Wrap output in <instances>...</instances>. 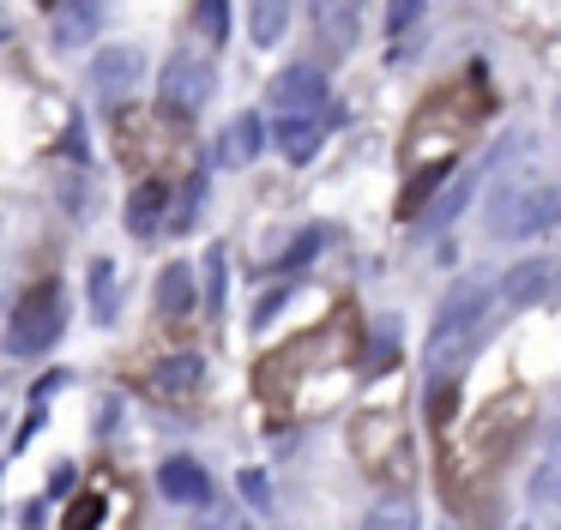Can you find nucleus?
Returning <instances> with one entry per match:
<instances>
[{
    "instance_id": "4468645a",
    "label": "nucleus",
    "mask_w": 561,
    "mask_h": 530,
    "mask_svg": "<svg viewBox=\"0 0 561 530\" xmlns=\"http://www.w3.org/2000/svg\"><path fill=\"white\" fill-rule=\"evenodd\" d=\"M194 301H199L194 272H187L182 260H175V265H163V272H158V308H163V313H187Z\"/></svg>"
},
{
    "instance_id": "20e7f679",
    "label": "nucleus",
    "mask_w": 561,
    "mask_h": 530,
    "mask_svg": "<svg viewBox=\"0 0 561 530\" xmlns=\"http://www.w3.org/2000/svg\"><path fill=\"white\" fill-rule=\"evenodd\" d=\"M158 91H163V108H170V115H199L206 96H211V60L175 48L170 67H163V79H158Z\"/></svg>"
},
{
    "instance_id": "39448f33",
    "label": "nucleus",
    "mask_w": 561,
    "mask_h": 530,
    "mask_svg": "<svg viewBox=\"0 0 561 530\" xmlns=\"http://www.w3.org/2000/svg\"><path fill=\"white\" fill-rule=\"evenodd\" d=\"M320 103H327L320 67H284L272 79V120H320Z\"/></svg>"
},
{
    "instance_id": "a878e982",
    "label": "nucleus",
    "mask_w": 561,
    "mask_h": 530,
    "mask_svg": "<svg viewBox=\"0 0 561 530\" xmlns=\"http://www.w3.org/2000/svg\"><path fill=\"white\" fill-rule=\"evenodd\" d=\"M416 19H423V0H399V7L387 12V31H411Z\"/></svg>"
},
{
    "instance_id": "0eeeda50",
    "label": "nucleus",
    "mask_w": 561,
    "mask_h": 530,
    "mask_svg": "<svg viewBox=\"0 0 561 530\" xmlns=\"http://www.w3.org/2000/svg\"><path fill=\"white\" fill-rule=\"evenodd\" d=\"M356 24H363V12H356L351 0H320L314 7V43L327 48L332 60H344L356 48Z\"/></svg>"
},
{
    "instance_id": "1a4fd4ad",
    "label": "nucleus",
    "mask_w": 561,
    "mask_h": 530,
    "mask_svg": "<svg viewBox=\"0 0 561 530\" xmlns=\"http://www.w3.org/2000/svg\"><path fill=\"white\" fill-rule=\"evenodd\" d=\"M158 488L170 494L175 506H206L211 500V476L194 464V458H163V464H158Z\"/></svg>"
},
{
    "instance_id": "bb28decb",
    "label": "nucleus",
    "mask_w": 561,
    "mask_h": 530,
    "mask_svg": "<svg viewBox=\"0 0 561 530\" xmlns=\"http://www.w3.org/2000/svg\"><path fill=\"white\" fill-rule=\"evenodd\" d=\"M284 301H290V289H272V296H260V308H254V325H266L272 313L284 308Z\"/></svg>"
},
{
    "instance_id": "393cba45",
    "label": "nucleus",
    "mask_w": 561,
    "mask_h": 530,
    "mask_svg": "<svg viewBox=\"0 0 561 530\" xmlns=\"http://www.w3.org/2000/svg\"><path fill=\"white\" fill-rule=\"evenodd\" d=\"M236 482H242L248 506H266V500H272V488H266V470H242V476H236Z\"/></svg>"
},
{
    "instance_id": "2eb2a0df",
    "label": "nucleus",
    "mask_w": 561,
    "mask_h": 530,
    "mask_svg": "<svg viewBox=\"0 0 561 530\" xmlns=\"http://www.w3.org/2000/svg\"><path fill=\"white\" fill-rule=\"evenodd\" d=\"M278 151L290 163H308L320 151V120H278Z\"/></svg>"
},
{
    "instance_id": "f3484780",
    "label": "nucleus",
    "mask_w": 561,
    "mask_h": 530,
    "mask_svg": "<svg viewBox=\"0 0 561 530\" xmlns=\"http://www.w3.org/2000/svg\"><path fill=\"white\" fill-rule=\"evenodd\" d=\"M98 19H103L98 7H61V12H55V48H73L79 36H91V31H98Z\"/></svg>"
},
{
    "instance_id": "c756f323",
    "label": "nucleus",
    "mask_w": 561,
    "mask_h": 530,
    "mask_svg": "<svg viewBox=\"0 0 561 530\" xmlns=\"http://www.w3.org/2000/svg\"><path fill=\"white\" fill-rule=\"evenodd\" d=\"M0 36H7V24H0Z\"/></svg>"
},
{
    "instance_id": "7ed1b4c3",
    "label": "nucleus",
    "mask_w": 561,
    "mask_h": 530,
    "mask_svg": "<svg viewBox=\"0 0 561 530\" xmlns=\"http://www.w3.org/2000/svg\"><path fill=\"white\" fill-rule=\"evenodd\" d=\"M556 223V193L549 187H507L489 205V229L495 235H543Z\"/></svg>"
},
{
    "instance_id": "f8f14e48",
    "label": "nucleus",
    "mask_w": 561,
    "mask_h": 530,
    "mask_svg": "<svg viewBox=\"0 0 561 530\" xmlns=\"http://www.w3.org/2000/svg\"><path fill=\"white\" fill-rule=\"evenodd\" d=\"M363 530H423V512H416L411 494H387L363 512Z\"/></svg>"
},
{
    "instance_id": "f03ea898",
    "label": "nucleus",
    "mask_w": 561,
    "mask_h": 530,
    "mask_svg": "<svg viewBox=\"0 0 561 530\" xmlns=\"http://www.w3.org/2000/svg\"><path fill=\"white\" fill-rule=\"evenodd\" d=\"M61 332H67V289L61 284H37L25 301H19L7 349H13V356H43Z\"/></svg>"
},
{
    "instance_id": "ddd939ff",
    "label": "nucleus",
    "mask_w": 561,
    "mask_h": 530,
    "mask_svg": "<svg viewBox=\"0 0 561 530\" xmlns=\"http://www.w3.org/2000/svg\"><path fill=\"white\" fill-rule=\"evenodd\" d=\"M163 205H170V193H163L158 181H146V187H134V193H127V229H134V235H158V223H163Z\"/></svg>"
},
{
    "instance_id": "5701e85b",
    "label": "nucleus",
    "mask_w": 561,
    "mask_h": 530,
    "mask_svg": "<svg viewBox=\"0 0 561 530\" xmlns=\"http://www.w3.org/2000/svg\"><path fill=\"white\" fill-rule=\"evenodd\" d=\"M194 24L211 36V43H224V36H230V7H224V0H206V7L194 12Z\"/></svg>"
},
{
    "instance_id": "aec40b11",
    "label": "nucleus",
    "mask_w": 561,
    "mask_h": 530,
    "mask_svg": "<svg viewBox=\"0 0 561 530\" xmlns=\"http://www.w3.org/2000/svg\"><path fill=\"white\" fill-rule=\"evenodd\" d=\"M224 284H230V260H224V241H218V247H206V308L211 313H224V296H230Z\"/></svg>"
},
{
    "instance_id": "f257e3e1",
    "label": "nucleus",
    "mask_w": 561,
    "mask_h": 530,
    "mask_svg": "<svg viewBox=\"0 0 561 530\" xmlns=\"http://www.w3.org/2000/svg\"><path fill=\"white\" fill-rule=\"evenodd\" d=\"M483 332H489V284H459L440 301L435 325H428V344H423V368L435 373V385L471 356Z\"/></svg>"
},
{
    "instance_id": "423d86ee",
    "label": "nucleus",
    "mask_w": 561,
    "mask_h": 530,
    "mask_svg": "<svg viewBox=\"0 0 561 530\" xmlns=\"http://www.w3.org/2000/svg\"><path fill=\"white\" fill-rule=\"evenodd\" d=\"M139 72H146V55L139 48H98V60H91V84H98V96H127L139 84Z\"/></svg>"
},
{
    "instance_id": "a211bd4d",
    "label": "nucleus",
    "mask_w": 561,
    "mask_h": 530,
    "mask_svg": "<svg viewBox=\"0 0 561 530\" xmlns=\"http://www.w3.org/2000/svg\"><path fill=\"white\" fill-rule=\"evenodd\" d=\"M91 313L103 325L115 320V265L110 260H91Z\"/></svg>"
},
{
    "instance_id": "dca6fc26",
    "label": "nucleus",
    "mask_w": 561,
    "mask_h": 530,
    "mask_svg": "<svg viewBox=\"0 0 561 530\" xmlns=\"http://www.w3.org/2000/svg\"><path fill=\"white\" fill-rule=\"evenodd\" d=\"M465 193H471V175H465V169H453L447 187H440V199H435V205H423V229H440V223H447V217L465 205Z\"/></svg>"
},
{
    "instance_id": "6e6552de",
    "label": "nucleus",
    "mask_w": 561,
    "mask_h": 530,
    "mask_svg": "<svg viewBox=\"0 0 561 530\" xmlns=\"http://www.w3.org/2000/svg\"><path fill=\"white\" fill-rule=\"evenodd\" d=\"M199 380H206V361H199L194 349H182V356H163L158 368L146 373V385H151L158 398H194Z\"/></svg>"
},
{
    "instance_id": "4be33fe9",
    "label": "nucleus",
    "mask_w": 561,
    "mask_h": 530,
    "mask_svg": "<svg viewBox=\"0 0 561 530\" xmlns=\"http://www.w3.org/2000/svg\"><path fill=\"white\" fill-rule=\"evenodd\" d=\"M199 205H206V175H194L182 187V205H170V229H187L199 217Z\"/></svg>"
},
{
    "instance_id": "412c9836",
    "label": "nucleus",
    "mask_w": 561,
    "mask_h": 530,
    "mask_svg": "<svg viewBox=\"0 0 561 530\" xmlns=\"http://www.w3.org/2000/svg\"><path fill=\"white\" fill-rule=\"evenodd\" d=\"M327 241H332V229H327V223H308V229H302V235H296V247H290V253H284V260H278V265H284V272H296V265H308V260H314V253H320V247H327Z\"/></svg>"
},
{
    "instance_id": "6ab92c4d",
    "label": "nucleus",
    "mask_w": 561,
    "mask_h": 530,
    "mask_svg": "<svg viewBox=\"0 0 561 530\" xmlns=\"http://www.w3.org/2000/svg\"><path fill=\"white\" fill-rule=\"evenodd\" d=\"M248 24H254V43H266V48H272V43L284 36V24H290V7H284V0H260Z\"/></svg>"
},
{
    "instance_id": "9d476101",
    "label": "nucleus",
    "mask_w": 561,
    "mask_h": 530,
    "mask_svg": "<svg viewBox=\"0 0 561 530\" xmlns=\"http://www.w3.org/2000/svg\"><path fill=\"white\" fill-rule=\"evenodd\" d=\"M260 145H266V120H260V115H236L230 127L218 132V163L224 169H248L260 157Z\"/></svg>"
},
{
    "instance_id": "b1692460",
    "label": "nucleus",
    "mask_w": 561,
    "mask_h": 530,
    "mask_svg": "<svg viewBox=\"0 0 561 530\" xmlns=\"http://www.w3.org/2000/svg\"><path fill=\"white\" fill-rule=\"evenodd\" d=\"M98 518H103V488H91L85 500L67 512V530H98Z\"/></svg>"
},
{
    "instance_id": "cd10ccee",
    "label": "nucleus",
    "mask_w": 561,
    "mask_h": 530,
    "mask_svg": "<svg viewBox=\"0 0 561 530\" xmlns=\"http://www.w3.org/2000/svg\"><path fill=\"white\" fill-rule=\"evenodd\" d=\"M392 337H399V325H380V344H375V368H387V361H392Z\"/></svg>"
},
{
    "instance_id": "c85d7f7f",
    "label": "nucleus",
    "mask_w": 561,
    "mask_h": 530,
    "mask_svg": "<svg viewBox=\"0 0 561 530\" xmlns=\"http://www.w3.org/2000/svg\"><path fill=\"white\" fill-rule=\"evenodd\" d=\"M211 530H254V525H248V518H242V512H230V506H224V512H218V518H211Z\"/></svg>"
},
{
    "instance_id": "9b49d317",
    "label": "nucleus",
    "mask_w": 561,
    "mask_h": 530,
    "mask_svg": "<svg viewBox=\"0 0 561 530\" xmlns=\"http://www.w3.org/2000/svg\"><path fill=\"white\" fill-rule=\"evenodd\" d=\"M549 284H556V265L525 260V265H513V272L501 277V301H507V308H531V301L549 296Z\"/></svg>"
}]
</instances>
